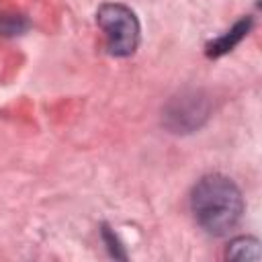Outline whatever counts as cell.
<instances>
[{"mask_svg": "<svg viewBox=\"0 0 262 262\" xmlns=\"http://www.w3.org/2000/svg\"><path fill=\"white\" fill-rule=\"evenodd\" d=\"M102 239H104V244H106V248H108V252H111V256L113 258H127V254L123 252V246H121V242H119V237L115 235V231H111L106 225H102Z\"/></svg>", "mask_w": 262, "mask_h": 262, "instance_id": "52a82bcc", "label": "cell"}, {"mask_svg": "<svg viewBox=\"0 0 262 262\" xmlns=\"http://www.w3.org/2000/svg\"><path fill=\"white\" fill-rule=\"evenodd\" d=\"M250 29H252V16L239 18L229 31H225L221 37H217V39H213L211 43H207L205 53H207L209 57H221V55L229 53L235 45H239V41L248 35Z\"/></svg>", "mask_w": 262, "mask_h": 262, "instance_id": "277c9868", "label": "cell"}, {"mask_svg": "<svg viewBox=\"0 0 262 262\" xmlns=\"http://www.w3.org/2000/svg\"><path fill=\"white\" fill-rule=\"evenodd\" d=\"M29 29V20L20 14H0V35H20Z\"/></svg>", "mask_w": 262, "mask_h": 262, "instance_id": "8992f818", "label": "cell"}, {"mask_svg": "<svg viewBox=\"0 0 262 262\" xmlns=\"http://www.w3.org/2000/svg\"><path fill=\"white\" fill-rule=\"evenodd\" d=\"M209 113H211L209 98L203 92L199 90L182 92L166 104L164 125L172 133H192L199 127H203V123L209 119Z\"/></svg>", "mask_w": 262, "mask_h": 262, "instance_id": "3957f363", "label": "cell"}, {"mask_svg": "<svg viewBox=\"0 0 262 262\" xmlns=\"http://www.w3.org/2000/svg\"><path fill=\"white\" fill-rule=\"evenodd\" d=\"M190 211L194 221L209 235L221 237L242 221L244 196L231 178L223 174H207L192 186Z\"/></svg>", "mask_w": 262, "mask_h": 262, "instance_id": "6da1fadb", "label": "cell"}, {"mask_svg": "<svg viewBox=\"0 0 262 262\" xmlns=\"http://www.w3.org/2000/svg\"><path fill=\"white\" fill-rule=\"evenodd\" d=\"M96 25L104 35V45L111 55L129 57L135 53L141 29L131 8L117 2H106L96 10Z\"/></svg>", "mask_w": 262, "mask_h": 262, "instance_id": "7a4b0ae2", "label": "cell"}, {"mask_svg": "<svg viewBox=\"0 0 262 262\" xmlns=\"http://www.w3.org/2000/svg\"><path fill=\"white\" fill-rule=\"evenodd\" d=\"M227 258L231 260H260V242L256 237H235L229 242Z\"/></svg>", "mask_w": 262, "mask_h": 262, "instance_id": "5b68a950", "label": "cell"}]
</instances>
